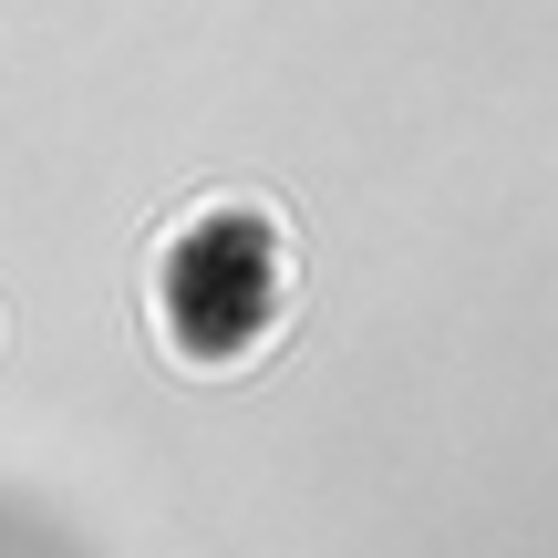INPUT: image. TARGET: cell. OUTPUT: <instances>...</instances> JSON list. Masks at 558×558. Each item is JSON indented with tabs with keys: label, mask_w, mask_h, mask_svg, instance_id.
Returning <instances> with one entry per match:
<instances>
[{
	"label": "cell",
	"mask_w": 558,
	"mask_h": 558,
	"mask_svg": "<svg viewBox=\"0 0 558 558\" xmlns=\"http://www.w3.org/2000/svg\"><path fill=\"white\" fill-rule=\"evenodd\" d=\"M290 311V218L269 197H197L156 248V320L186 373H228Z\"/></svg>",
	"instance_id": "6da1fadb"
}]
</instances>
